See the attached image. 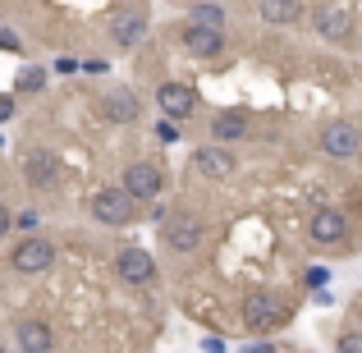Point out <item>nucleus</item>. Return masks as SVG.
I'll use <instances>...</instances> for the list:
<instances>
[{"label":"nucleus","instance_id":"1","mask_svg":"<svg viewBox=\"0 0 362 353\" xmlns=\"http://www.w3.org/2000/svg\"><path fill=\"white\" fill-rule=\"evenodd\" d=\"M243 326L252 330V335H271V330H280L284 326V303H280V294H271V289L247 294V299H243Z\"/></svg>","mask_w":362,"mask_h":353},{"label":"nucleus","instance_id":"2","mask_svg":"<svg viewBox=\"0 0 362 353\" xmlns=\"http://www.w3.org/2000/svg\"><path fill=\"white\" fill-rule=\"evenodd\" d=\"M321 151H326V156H335V161H354L358 151H362L358 124H349V120L326 124V129H321Z\"/></svg>","mask_w":362,"mask_h":353},{"label":"nucleus","instance_id":"3","mask_svg":"<svg viewBox=\"0 0 362 353\" xmlns=\"http://www.w3.org/2000/svg\"><path fill=\"white\" fill-rule=\"evenodd\" d=\"M124 193L133 197V202H151V197H160V188H165V179H160L156 166H147V161H138V166L124 170Z\"/></svg>","mask_w":362,"mask_h":353},{"label":"nucleus","instance_id":"4","mask_svg":"<svg viewBox=\"0 0 362 353\" xmlns=\"http://www.w3.org/2000/svg\"><path fill=\"white\" fill-rule=\"evenodd\" d=\"M92 216H97L101 225H129L133 221V197L124 193V188H101V193L92 197Z\"/></svg>","mask_w":362,"mask_h":353},{"label":"nucleus","instance_id":"5","mask_svg":"<svg viewBox=\"0 0 362 353\" xmlns=\"http://www.w3.org/2000/svg\"><path fill=\"white\" fill-rule=\"evenodd\" d=\"M51 262H55V248L46 243V238H23V243L9 253V266L23 271V275H42Z\"/></svg>","mask_w":362,"mask_h":353},{"label":"nucleus","instance_id":"6","mask_svg":"<svg viewBox=\"0 0 362 353\" xmlns=\"http://www.w3.org/2000/svg\"><path fill=\"white\" fill-rule=\"evenodd\" d=\"M23 179L33 188H55V184H60V156L46 151V147H33L23 156Z\"/></svg>","mask_w":362,"mask_h":353},{"label":"nucleus","instance_id":"7","mask_svg":"<svg viewBox=\"0 0 362 353\" xmlns=\"http://www.w3.org/2000/svg\"><path fill=\"white\" fill-rule=\"evenodd\" d=\"M165 243L175 248V253H193L197 243H202V221H197L193 212H179L165 221Z\"/></svg>","mask_w":362,"mask_h":353},{"label":"nucleus","instance_id":"8","mask_svg":"<svg viewBox=\"0 0 362 353\" xmlns=\"http://www.w3.org/2000/svg\"><path fill=\"white\" fill-rule=\"evenodd\" d=\"M115 271L124 284H151L156 280V262H151V253H142V248H124L115 257Z\"/></svg>","mask_w":362,"mask_h":353},{"label":"nucleus","instance_id":"9","mask_svg":"<svg viewBox=\"0 0 362 353\" xmlns=\"http://www.w3.org/2000/svg\"><path fill=\"white\" fill-rule=\"evenodd\" d=\"M179 42H184L188 55H197V60H211V55L225 46V33H221V28H211V23H188Z\"/></svg>","mask_w":362,"mask_h":353},{"label":"nucleus","instance_id":"10","mask_svg":"<svg viewBox=\"0 0 362 353\" xmlns=\"http://www.w3.org/2000/svg\"><path fill=\"white\" fill-rule=\"evenodd\" d=\"M312 23H317V33L326 37V42H344V37L354 33V18H349V9L330 5V0L312 9Z\"/></svg>","mask_w":362,"mask_h":353},{"label":"nucleus","instance_id":"11","mask_svg":"<svg viewBox=\"0 0 362 353\" xmlns=\"http://www.w3.org/2000/svg\"><path fill=\"white\" fill-rule=\"evenodd\" d=\"M110 37H115L119 51H133V46L147 37V18H142L138 9H115V18H110Z\"/></svg>","mask_w":362,"mask_h":353},{"label":"nucleus","instance_id":"12","mask_svg":"<svg viewBox=\"0 0 362 353\" xmlns=\"http://www.w3.org/2000/svg\"><path fill=\"white\" fill-rule=\"evenodd\" d=\"M156 106L165 110V120H188L193 115V92L184 83H160L156 88Z\"/></svg>","mask_w":362,"mask_h":353},{"label":"nucleus","instance_id":"13","mask_svg":"<svg viewBox=\"0 0 362 353\" xmlns=\"http://www.w3.org/2000/svg\"><path fill=\"white\" fill-rule=\"evenodd\" d=\"M193 170H197L202 179H225V175L234 170V156H230L225 147H202V151L193 156Z\"/></svg>","mask_w":362,"mask_h":353},{"label":"nucleus","instance_id":"14","mask_svg":"<svg viewBox=\"0 0 362 353\" xmlns=\"http://www.w3.org/2000/svg\"><path fill=\"white\" fill-rule=\"evenodd\" d=\"M308 234L317 238V243H339V238H344V216H339L335 207H321V212L312 216Z\"/></svg>","mask_w":362,"mask_h":353},{"label":"nucleus","instance_id":"15","mask_svg":"<svg viewBox=\"0 0 362 353\" xmlns=\"http://www.w3.org/2000/svg\"><path fill=\"white\" fill-rule=\"evenodd\" d=\"M243 133H247V115H243V110H221V115L211 120V142H216V147L239 142Z\"/></svg>","mask_w":362,"mask_h":353},{"label":"nucleus","instance_id":"16","mask_svg":"<svg viewBox=\"0 0 362 353\" xmlns=\"http://www.w3.org/2000/svg\"><path fill=\"white\" fill-rule=\"evenodd\" d=\"M101 110H106V120H115V124H133L138 120V97H133L129 88H115V92H106Z\"/></svg>","mask_w":362,"mask_h":353},{"label":"nucleus","instance_id":"17","mask_svg":"<svg viewBox=\"0 0 362 353\" xmlns=\"http://www.w3.org/2000/svg\"><path fill=\"white\" fill-rule=\"evenodd\" d=\"M18 345L23 353H51V326H42V321H18Z\"/></svg>","mask_w":362,"mask_h":353},{"label":"nucleus","instance_id":"18","mask_svg":"<svg viewBox=\"0 0 362 353\" xmlns=\"http://www.w3.org/2000/svg\"><path fill=\"white\" fill-rule=\"evenodd\" d=\"M303 5L298 0H262V18L266 23H298Z\"/></svg>","mask_w":362,"mask_h":353},{"label":"nucleus","instance_id":"19","mask_svg":"<svg viewBox=\"0 0 362 353\" xmlns=\"http://www.w3.org/2000/svg\"><path fill=\"white\" fill-rule=\"evenodd\" d=\"M46 88V69H23L18 74V92H42Z\"/></svg>","mask_w":362,"mask_h":353},{"label":"nucleus","instance_id":"20","mask_svg":"<svg viewBox=\"0 0 362 353\" xmlns=\"http://www.w3.org/2000/svg\"><path fill=\"white\" fill-rule=\"evenodd\" d=\"M339 353H362V330H344L339 335Z\"/></svg>","mask_w":362,"mask_h":353},{"label":"nucleus","instance_id":"21","mask_svg":"<svg viewBox=\"0 0 362 353\" xmlns=\"http://www.w3.org/2000/svg\"><path fill=\"white\" fill-rule=\"evenodd\" d=\"M0 46H5V51H18V37L9 33V28H0Z\"/></svg>","mask_w":362,"mask_h":353},{"label":"nucleus","instance_id":"22","mask_svg":"<svg viewBox=\"0 0 362 353\" xmlns=\"http://www.w3.org/2000/svg\"><path fill=\"white\" fill-rule=\"evenodd\" d=\"M14 115V97H0V120H9Z\"/></svg>","mask_w":362,"mask_h":353},{"label":"nucleus","instance_id":"23","mask_svg":"<svg viewBox=\"0 0 362 353\" xmlns=\"http://www.w3.org/2000/svg\"><path fill=\"white\" fill-rule=\"evenodd\" d=\"M9 225H14V216H9V212H5V207H0V238H5V234H9Z\"/></svg>","mask_w":362,"mask_h":353},{"label":"nucleus","instance_id":"24","mask_svg":"<svg viewBox=\"0 0 362 353\" xmlns=\"http://www.w3.org/2000/svg\"><path fill=\"white\" fill-rule=\"evenodd\" d=\"M247 353H271V345H252V349H247Z\"/></svg>","mask_w":362,"mask_h":353},{"label":"nucleus","instance_id":"25","mask_svg":"<svg viewBox=\"0 0 362 353\" xmlns=\"http://www.w3.org/2000/svg\"><path fill=\"white\" fill-rule=\"evenodd\" d=\"M0 353H5V349H0Z\"/></svg>","mask_w":362,"mask_h":353}]
</instances>
